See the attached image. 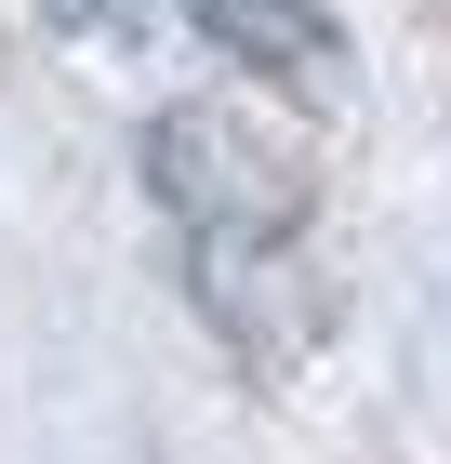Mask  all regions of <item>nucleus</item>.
<instances>
[{
    "label": "nucleus",
    "instance_id": "1",
    "mask_svg": "<svg viewBox=\"0 0 451 464\" xmlns=\"http://www.w3.org/2000/svg\"><path fill=\"white\" fill-rule=\"evenodd\" d=\"M146 199L186 239V279H200V319L252 358V372H292V358L332 332V279H319V160L292 120H266L252 93H186V107L146 120Z\"/></svg>",
    "mask_w": 451,
    "mask_h": 464
},
{
    "label": "nucleus",
    "instance_id": "2",
    "mask_svg": "<svg viewBox=\"0 0 451 464\" xmlns=\"http://www.w3.org/2000/svg\"><path fill=\"white\" fill-rule=\"evenodd\" d=\"M186 27L252 67L266 93H332L346 80V27H332V0H186Z\"/></svg>",
    "mask_w": 451,
    "mask_h": 464
},
{
    "label": "nucleus",
    "instance_id": "3",
    "mask_svg": "<svg viewBox=\"0 0 451 464\" xmlns=\"http://www.w3.org/2000/svg\"><path fill=\"white\" fill-rule=\"evenodd\" d=\"M40 27H67V40H133V0H40Z\"/></svg>",
    "mask_w": 451,
    "mask_h": 464
}]
</instances>
